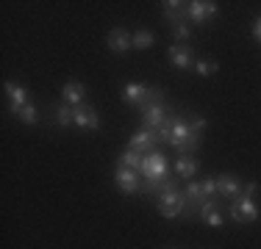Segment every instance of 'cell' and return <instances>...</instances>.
Masks as SVG:
<instances>
[{
    "mask_svg": "<svg viewBox=\"0 0 261 249\" xmlns=\"http://www.w3.org/2000/svg\"><path fill=\"white\" fill-rule=\"evenodd\" d=\"M117 189L125 191V194H136V191H142V174L136 169H128V166H117Z\"/></svg>",
    "mask_w": 261,
    "mask_h": 249,
    "instance_id": "cell-5",
    "label": "cell"
},
{
    "mask_svg": "<svg viewBox=\"0 0 261 249\" xmlns=\"http://www.w3.org/2000/svg\"><path fill=\"white\" fill-rule=\"evenodd\" d=\"M61 97L67 100V103L75 108V105H84V97H86V86L78 83V80H70V83H64V89H61Z\"/></svg>",
    "mask_w": 261,
    "mask_h": 249,
    "instance_id": "cell-13",
    "label": "cell"
},
{
    "mask_svg": "<svg viewBox=\"0 0 261 249\" xmlns=\"http://www.w3.org/2000/svg\"><path fill=\"white\" fill-rule=\"evenodd\" d=\"M130 39H134V50H147L153 42H156V36H153L150 30H136Z\"/></svg>",
    "mask_w": 261,
    "mask_h": 249,
    "instance_id": "cell-19",
    "label": "cell"
},
{
    "mask_svg": "<svg viewBox=\"0 0 261 249\" xmlns=\"http://www.w3.org/2000/svg\"><path fill=\"white\" fill-rule=\"evenodd\" d=\"M203 222H206V224H211V227H222V213L214 208V210H208V213L203 216Z\"/></svg>",
    "mask_w": 261,
    "mask_h": 249,
    "instance_id": "cell-22",
    "label": "cell"
},
{
    "mask_svg": "<svg viewBox=\"0 0 261 249\" xmlns=\"http://www.w3.org/2000/svg\"><path fill=\"white\" fill-rule=\"evenodd\" d=\"M167 58H170V64L178 67V70H189V67H192V50L186 45H170Z\"/></svg>",
    "mask_w": 261,
    "mask_h": 249,
    "instance_id": "cell-12",
    "label": "cell"
},
{
    "mask_svg": "<svg viewBox=\"0 0 261 249\" xmlns=\"http://www.w3.org/2000/svg\"><path fill=\"white\" fill-rule=\"evenodd\" d=\"M214 14H220V6L211 3V0H192L189 3V20H195L197 25L211 20Z\"/></svg>",
    "mask_w": 261,
    "mask_h": 249,
    "instance_id": "cell-7",
    "label": "cell"
},
{
    "mask_svg": "<svg viewBox=\"0 0 261 249\" xmlns=\"http://www.w3.org/2000/svg\"><path fill=\"white\" fill-rule=\"evenodd\" d=\"M161 9H164L167 22L172 25L186 22V17H189V3H181V0H167V3H161Z\"/></svg>",
    "mask_w": 261,
    "mask_h": 249,
    "instance_id": "cell-9",
    "label": "cell"
},
{
    "mask_svg": "<svg viewBox=\"0 0 261 249\" xmlns=\"http://www.w3.org/2000/svg\"><path fill=\"white\" fill-rule=\"evenodd\" d=\"M122 100L139 105V111H142L145 105H150L153 100H159V91L150 89V86H145V83H125L122 86Z\"/></svg>",
    "mask_w": 261,
    "mask_h": 249,
    "instance_id": "cell-3",
    "label": "cell"
},
{
    "mask_svg": "<svg viewBox=\"0 0 261 249\" xmlns=\"http://www.w3.org/2000/svg\"><path fill=\"white\" fill-rule=\"evenodd\" d=\"M203 130H206V116H195V122H192V133L200 136Z\"/></svg>",
    "mask_w": 261,
    "mask_h": 249,
    "instance_id": "cell-25",
    "label": "cell"
},
{
    "mask_svg": "<svg viewBox=\"0 0 261 249\" xmlns=\"http://www.w3.org/2000/svg\"><path fill=\"white\" fill-rule=\"evenodd\" d=\"M197 169H200V161L192 158V155H181V158L175 161V174L184 180H192L197 174Z\"/></svg>",
    "mask_w": 261,
    "mask_h": 249,
    "instance_id": "cell-15",
    "label": "cell"
},
{
    "mask_svg": "<svg viewBox=\"0 0 261 249\" xmlns=\"http://www.w3.org/2000/svg\"><path fill=\"white\" fill-rule=\"evenodd\" d=\"M75 124L86 130H97L100 128V116L92 105H75Z\"/></svg>",
    "mask_w": 261,
    "mask_h": 249,
    "instance_id": "cell-11",
    "label": "cell"
},
{
    "mask_svg": "<svg viewBox=\"0 0 261 249\" xmlns=\"http://www.w3.org/2000/svg\"><path fill=\"white\" fill-rule=\"evenodd\" d=\"M14 116H17V119H20L22 124H36V122H39V114H36V108H34L31 103H25L22 108H17Z\"/></svg>",
    "mask_w": 261,
    "mask_h": 249,
    "instance_id": "cell-18",
    "label": "cell"
},
{
    "mask_svg": "<svg viewBox=\"0 0 261 249\" xmlns=\"http://www.w3.org/2000/svg\"><path fill=\"white\" fill-rule=\"evenodd\" d=\"M139 174L147 180V183H161V180H167V158L164 152H147L145 161H142V169Z\"/></svg>",
    "mask_w": 261,
    "mask_h": 249,
    "instance_id": "cell-2",
    "label": "cell"
},
{
    "mask_svg": "<svg viewBox=\"0 0 261 249\" xmlns=\"http://www.w3.org/2000/svg\"><path fill=\"white\" fill-rule=\"evenodd\" d=\"M142 161H145V155L136 152V149H130V147L120 155V166H128V169H136V172L142 169Z\"/></svg>",
    "mask_w": 261,
    "mask_h": 249,
    "instance_id": "cell-16",
    "label": "cell"
},
{
    "mask_svg": "<svg viewBox=\"0 0 261 249\" xmlns=\"http://www.w3.org/2000/svg\"><path fill=\"white\" fill-rule=\"evenodd\" d=\"M164 122H167V108H164L161 100H153L150 105L142 108V124H145L147 130H159Z\"/></svg>",
    "mask_w": 261,
    "mask_h": 249,
    "instance_id": "cell-6",
    "label": "cell"
},
{
    "mask_svg": "<svg viewBox=\"0 0 261 249\" xmlns=\"http://www.w3.org/2000/svg\"><path fill=\"white\" fill-rule=\"evenodd\" d=\"M3 89H6V95H9V100H11V111L22 108V105L28 103V91H25V86L6 80V83H3Z\"/></svg>",
    "mask_w": 261,
    "mask_h": 249,
    "instance_id": "cell-14",
    "label": "cell"
},
{
    "mask_svg": "<svg viewBox=\"0 0 261 249\" xmlns=\"http://www.w3.org/2000/svg\"><path fill=\"white\" fill-rule=\"evenodd\" d=\"M106 42H109V47L114 50L117 55H120V53H128V50L134 47V39H130L128 30H122V28H111L109 36H106Z\"/></svg>",
    "mask_w": 261,
    "mask_h": 249,
    "instance_id": "cell-10",
    "label": "cell"
},
{
    "mask_svg": "<svg viewBox=\"0 0 261 249\" xmlns=\"http://www.w3.org/2000/svg\"><path fill=\"white\" fill-rule=\"evenodd\" d=\"M195 72L200 75V78H208V75L220 72V64H217V61H197V64H195Z\"/></svg>",
    "mask_w": 261,
    "mask_h": 249,
    "instance_id": "cell-20",
    "label": "cell"
},
{
    "mask_svg": "<svg viewBox=\"0 0 261 249\" xmlns=\"http://www.w3.org/2000/svg\"><path fill=\"white\" fill-rule=\"evenodd\" d=\"M156 133H159V141H167V144H170V136H172V119H167V122L156 130Z\"/></svg>",
    "mask_w": 261,
    "mask_h": 249,
    "instance_id": "cell-23",
    "label": "cell"
},
{
    "mask_svg": "<svg viewBox=\"0 0 261 249\" xmlns=\"http://www.w3.org/2000/svg\"><path fill=\"white\" fill-rule=\"evenodd\" d=\"M56 124H61V128L75 124V108H72V105H59V108H56Z\"/></svg>",
    "mask_w": 261,
    "mask_h": 249,
    "instance_id": "cell-17",
    "label": "cell"
},
{
    "mask_svg": "<svg viewBox=\"0 0 261 249\" xmlns=\"http://www.w3.org/2000/svg\"><path fill=\"white\" fill-rule=\"evenodd\" d=\"M156 144H159V133H156V130H147V128L136 130V133L128 139V147L136 149V152H142V155L156 152Z\"/></svg>",
    "mask_w": 261,
    "mask_h": 249,
    "instance_id": "cell-4",
    "label": "cell"
},
{
    "mask_svg": "<svg viewBox=\"0 0 261 249\" xmlns=\"http://www.w3.org/2000/svg\"><path fill=\"white\" fill-rule=\"evenodd\" d=\"M253 36H256V39L261 42V17H258L256 22H253Z\"/></svg>",
    "mask_w": 261,
    "mask_h": 249,
    "instance_id": "cell-26",
    "label": "cell"
},
{
    "mask_svg": "<svg viewBox=\"0 0 261 249\" xmlns=\"http://www.w3.org/2000/svg\"><path fill=\"white\" fill-rule=\"evenodd\" d=\"M256 180H247L245 185H242V194L231 199V219L233 222H242V224H250L258 219V205H256Z\"/></svg>",
    "mask_w": 261,
    "mask_h": 249,
    "instance_id": "cell-1",
    "label": "cell"
},
{
    "mask_svg": "<svg viewBox=\"0 0 261 249\" xmlns=\"http://www.w3.org/2000/svg\"><path fill=\"white\" fill-rule=\"evenodd\" d=\"M200 185H203V194H206V197H214V191H217V180L214 177H206Z\"/></svg>",
    "mask_w": 261,
    "mask_h": 249,
    "instance_id": "cell-24",
    "label": "cell"
},
{
    "mask_svg": "<svg viewBox=\"0 0 261 249\" xmlns=\"http://www.w3.org/2000/svg\"><path fill=\"white\" fill-rule=\"evenodd\" d=\"M172 36H175L178 42H186V39L192 36L189 25H186V22H178V25H172Z\"/></svg>",
    "mask_w": 261,
    "mask_h": 249,
    "instance_id": "cell-21",
    "label": "cell"
},
{
    "mask_svg": "<svg viewBox=\"0 0 261 249\" xmlns=\"http://www.w3.org/2000/svg\"><path fill=\"white\" fill-rule=\"evenodd\" d=\"M217 191H220L222 197H228V199H236L242 194V185L245 183H239V177H233V174H217Z\"/></svg>",
    "mask_w": 261,
    "mask_h": 249,
    "instance_id": "cell-8",
    "label": "cell"
}]
</instances>
